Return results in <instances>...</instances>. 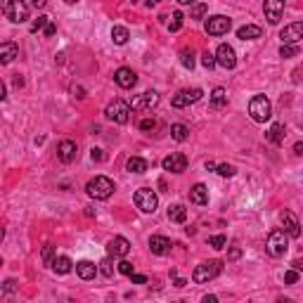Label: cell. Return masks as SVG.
<instances>
[{
  "label": "cell",
  "instance_id": "8d00e7d4",
  "mask_svg": "<svg viewBox=\"0 0 303 303\" xmlns=\"http://www.w3.org/2000/svg\"><path fill=\"white\" fill-rule=\"evenodd\" d=\"M296 54H299V45H282L280 48V57H284V59H292Z\"/></svg>",
  "mask_w": 303,
  "mask_h": 303
},
{
  "label": "cell",
  "instance_id": "d590c367",
  "mask_svg": "<svg viewBox=\"0 0 303 303\" xmlns=\"http://www.w3.org/2000/svg\"><path fill=\"white\" fill-rule=\"evenodd\" d=\"M216 173L223 175V178H232V175L237 173V168H235L232 163H220V166L216 168Z\"/></svg>",
  "mask_w": 303,
  "mask_h": 303
},
{
  "label": "cell",
  "instance_id": "603a6c76",
  "mask_svg": "<svg viewBox=\"0 0 303 303\" xmlns=\"http://www.w3.org/2000/svg\"><path fill=\"white\" fill-rule=\"evenodd\" d=\"M14 57H19V45L17 43H2L0 45V64H10Z\"/></svg>",
  "mask_w": 303,
  "mask_h": 303
},
{
  "label": "cell",
  "instance_id": "b9f144b4",
  "mask_svg": "<svg viewBox=\"0 0 303 303\" xmlns=\"http://www.w3.org/2000/svg\"><path fill=\"white\" fill-rule=\"evenodd\" d=\"M299 282V270H287L284 272V284H296Z\"/></svg>",
  "mask_w": 303,
  "mask_h": 303
},
{
  "label": "cell",
  "instance_id": "816d5d0a",
  "mask_svg": "<svg viewBox=\"0 0 303 303\" xmlns=\"http://www.w3.org/2000/svg\"><path fill=\"white\" fill-rule=\"evenodd\" d=\"M294 152H296L299 156H303V142H296V145H294Z\"/></svg>",
  "mask_w": 303,
  "mask_h": 303
},
{
  "label": "cell",
  "instance_id": "ee69618b",
  "mask_svg": "<svg viewBox=\"0 0 303 303\" xmlns=\"http://www.w3.org/2000/svg\"><path fill=\"white\" fill-rule=\"evenodd\" d=\"M90 156H93V161H104V152L98 150V147H95V150L90 152Z\"/></svg>",
  "mask_w": 303,
  "mask_h": 303
},
{
  "label": "cell",
  "instance_id": "74e56055",
  "mask_svg": "<svg viewBox=\"0 0 303 303\" xmlns=\"http://www.w3.org/2000/svg\"><path fill=\"white\" fill-rule=\"evenodd\" d=\"M225 244H227V237H225V235L208 237V247H213V249H225Z\"/></svg>",
  "mask_w": 303,
  "mask_h": 303
},
{
  "label": "cell",
  "instance_id": "f5cc1de1",
  "mask_svg": "<svg viewBox=\"0 0 303 303\" xmlns=\"http://www.w3.org/2000/svg\"><path fill=\"white\" fill-rule=\"evenodd\" d=\"M7 98V88H5V83H0V100Z\"/></svg>",
  "mask_w": 303,
  "mask_h": 303
},
{
  "label": "cell",
  "instance_id": "e0dca14e",
  "mask_svg": "<svg viewBox=\"0 0 303 303\" xmlns=\"http://www.w3.org/2000/svg\"><path fill=\"white\" fill-rule=\"evenodd\" d=\"M107 253L111 258H123L130 253V242L126 237H114L107 244Z\"/></svg>",
  "mask_w": 303,
  "mask_h": 303
},
{
  "label": "cell",
  "instance_id": "cb8c5ba5",
  "mask_svg": "<svg viewBox=\"0 0 303 303\" xmlns=\"http://www.w3.org/2000/svg\"><path fill=\"white\" fill-rule=\"evenodd\" d=\"M265 140L272 145H282L284 142V123H272L270 130L265 133Z\"/></svg>",
  "mask_w": 303,
  "mask_h": 303
},
{
  "label": "cell",
  "instance_id": "ba28073f",
  "mask_svg": "<svg viewBox=\"0 0 303 303\" xmlns=\"http://www.w3.org/2000/svg\"><path fill=\"white\" fill-rule=\"evenodd\" d=\"M128 104H130V109H135V111H150V109H154L159 104V93L147 90V93H142V95H135Z\"/></svg>",
  "mask_w": 303,
  "mask_h": 303
},
{
  "label": "cell",
  "instance_id": "5b68a950",
  "mask_svg": "<svg viewBox=\"0 0 303 303\" xmlns=\"http://www.w3.org/2000/svg\"><path fill=\"white\" fill-rule=\"evenodd\" d=\"M2 14L14 24H22L29 19V5L22 2V0H10V2H5L2 5Z\"/></svg>",
  "mask_w": 303,
  "mask_h": 303
},
{
  "label": "cell",
  "instance_id": "3957f363",
  "mask_svg": "<svg viewBox=\"0 0 303 303\" xmlns=\"http://www.w3.org/2000/svg\"><path fill=\"white\" fill-rule=\"evenodd\" d=\"M114 190H116V187H114V183L109 180L107 175H98V178H93V180L86 185V192L93 197V199H109V197L114 195Z\"/></svg>",
  "mask_w": 303,
  "mask_h": 303
},
{
  "label": "cell",
  "instance_id": "7dc6e473",
  "mask_svg": "<svg viewBox=\"0 0 303 303\" xmlns=\"http://www.w3.org/2000/svg\"><path fill=\"white\" fill-rule=\"evenodd\" d=\"M130 280H133V284H145V282H147V277H145V275H133Z\"/></svg>",
  "mask_w": 303,
  "mask_h": 303
},
{
  "label": "cell",
  "instance_id": "6da1fadb",
  "mask_svg": "<svg viewBox=\"0 0 303 303\" xmlns=\"http://www.w3.org/2000/svg\"><path fill=\"white\" fill-rule=\"evenodd\" d=\"M287 249H289V235L282 227L272 230L270 235H268V239H265V251L270 253L272 258H280V256L287 253Z\"/></svg>",
  "mask_w": 303,
  "mask_h": 303
},
{
  "label": "cell",
  "instance_id": "2e32d148",
  "mask_svg": "<svg viewBox=\"0 0 303 303\" xmlns=\"http://www.w3.org/2000/svg\"><path fill=\"white\" fill-rule=\"evenodd\" d=\"M114 81H116L119 88L130 90V88L138 83V74H135L133 69H128V66H121V69H116V74H114Z\"/></svg>",
  "mask_w": 303,
  "mask_h": 303
},
{
  "label": "cell",
  "instance_id": "4fadbf2b",
  "mask_svg": "<svg viewBox=\"0 0 303 303\" xmlns=\"http://www.w3.org/2000/svg\"><path fill=\"white\" fill-rule=\"evenodd\" d=\"M282 45H299V41H303V22H294L289 26H284L280 31Z\"/></svg>",
  "mask_w": 303,
  "mask_h": 303
},
{
  "label": "cell",
  "instance_id": "9a60e30c",
  "mask_svg": "<svg viewBox=\"0 0 303 303\" xmlns=\"http://www.w3.org/2000/svg\"><path fill=\"white\" fill-rule=\"evenodd\" d=\"M263 12H265V19H268V24H280L282 14H284V2L282 0H265L263 2Z\"/></svg>",
  "mask_w": 303,
  "mask_h": 303
},
{
  "label": "cell",
  "instance_id": "ab89813d",
  "mask_svg": "<svg viewBox=\"0 0 303 303\" xmlns=\"http://www.w3.org/2000/svg\"><path fill=\"white\" fill-rule=\"evenodd\" d=\"M202 64H204V69H213V66L218 64V62H216V54L204 52V54H202Z\"/></svg>",
  "mask_w": 303,
  "mask_h": 303
},
{
  "label": "cell",
  "instance_id": "db71d44e",
  "mask_svg": "<svg viewBox=\"0 0 303 303\" xmlns=\"http://www.w3.org/2000/svg\"><path fill=\"white\" fill-rule=\"evenodd\" d=\"M216 168H218V166L213 161H206V171H216Z\"/></svg>",
  "mask_w": 303,
  "mask_h": 303
},
{
  "label": "cell",
  "instance_id": "60d3db41",
  "mask_svg": "<svg viewBox=\"0 0 303 303\" xmlns=\"http://www.w3.org/2000/svg\"><path fill=\"white\" fill-rule=\"evenodd\" d=\"M119 272H121V275H128V277H133V275H135V270H133V263H128V260H119Z\"/></svg>",
  "mask_w": 303,
  "mask_h": 303
},
{
  "label": "cell",
  "instance_id": "bcb514c9",
  "mask_svg": "<svg viewBox=\"0 0 303 303\" xmlns=\"http://www.w3.org/2000/svg\"><path fill=\"white\" fill-rule=\"evenodd\" d=\"M14 289H17V282H14V280H7L5 284H2V292H5V294L14 292Z\"/></svg>",
  "mask_w": 303,
  "mask_h": 303
},
{
  "label": "cell",
  "instance_id": "44dd1931",
  "mask_svg": "<svg viewBox=\"0 0 303 303\" xmlns=\"http://www.w3.org/2000/svg\"><path fill=\"white\" fill-rule=\"evenodd\" d=\"M76 272H78V277H81V280H95V275H98V265H95V263H90V260H78V263H76Z\"/></svg>",
  "mask_w": 303,
  "mask_h": 303
},
{
  "label": "cell",
  "instance_id": "5bb4252c",
  "mask_svg": "<svg viewBox=\"0 0 303 303\" xmlns=\"http://www.w3.org/2000/svg\"><path fill=\"white\" fill-rule=\"evenodd\" d=\"M280 220H282V230H284V232H287L292 239L301 237V223H299V218L294 216L292 211H282Z\"/></svg>",
  "mask_w": 303,
  "mask_h": 303
},
{
  "label": "cell",
  "instance_id": "8fae6325",
  "mask_svg": "<svg viewBox=\"0 0 303 303\" xmlns=\"http://www.w3.org/2000/svg\"><path fill=\"white\" fill-rule=\"evenodd\" d=\"M216 62L223 69H235L237 66V54H235V48L227 43H220L216 50Z\"/></svg>",
  "mask_w": 303,
  "mask_h": 303
},
{
  "label": "cell",
  "instance_id": "4316f807",
  "mask_svg": "<svg viewBox=\"0 0 303 303\" xmlns=\"http://www.w3.org/2000/svg\"><path fill=\"white\" fill-rule=\"evenodd\" d=\"M168 220H173V223H185L187 220V208L183 204H173L168 208Z\"/></svg>",
  "mask_w": 303,
  "mask_h": 303
},
{
  "label": "cell",
  "instance_id": "30bf717a",
  "mask_svg": "<svg viewBox=\"0 0 303 303\" xmlns=\"http://www.w3.org/2000/svg\"><path fill=\"white\" fill-rule=\"evenodd\" d=\"M202 88H192V90H180L178 95H175L173 100H171V104H173L175 109H183V107H190V104H195V102H199L202 100Z\"/></svg>",
  "mask_w": 303,
  "mask_h": 303
},
{
  "label": "cell",
  "instance_id": "f1b7e54d",
  "mask_svg": "<svg viewBox=\"0 0 303 303\" xmlns=\"http://www.w3.org/2000/svg\"><path fill=\"white\" fill-rule=\"evenodd\" d=\"M126 171H130V173H145L147 171V161L140 159V156H130L128 163H126Z\"/></svg>",
  "mask_w": 303,
  "mask_h": 303
},
{
  "label": "cell",
  "instance_id": "7402d4cb",
  "mask_svg": "<svg viewBox=\"0 0 303 303\" xmlns=\"http://www.w3.org/2000/svg\"><path fill=\"white\" fill-rule=\"evenodd\" d=\"M260 36H263V29L256 26V24H247V26L237 29V38H242V41H256Z\"/></svg>",
  "mask_w": 303,
  "mask_h": 303
},
{
  "label": "cell",
  "instance_id": "f6af8a7d",
  "mask_svg": "<svg viewBox=\"0 0 303 303\" xmlns=\"http://www.w3.org/2000/svg\"><path fill=\"white\" fill-rule=\"evenodd\" d=\"M239 256H242V249H239V247H232L230 253H227V260H237Z\"/></svg>",
  "mask_w": 303,
  "mask_h": 303
},
{
  "label": "cell",
  "instance_id": "484cf974",
  "mask_svg": "<svg viewBox=\"0 0 303 303\" xmlns=\"http://www.w3.org/2000/svg\"><path fill=\"white\" fill-rule=\"evenodd\" d=\"M71 268H74V263H71V258H66V256H57L52 263V270L57 275H66V272H71Z\"/></svg>",
  "mask_w": 303,
  "mask_h": 303
},
{
  "label": "cell",
  "instance_id": "8992f818",
  "mask_svg": "<svg viewBox=\"0 0 303 303\" xmlns=\"http://www.w3.org/2000/svg\"><path fill=\"white\" fill-rule=\"evenodd\" d=\"M135 206L140 208L142 213H154V211H156V206H159V197H156L154 190L142 187V190L135 192Z\"/></svg>",
  "mask_w": 303,
  "mask_h": 303
},
{
  "label": "cell",
  "instance_id": "7a4b0ae2",
  "mask_svg": "<svg viewBox=\"0 0 303 303\" xmlns=\"http://www.w3.org/2000/svg\"><path fill=\"white\" fill-rule=\"evenodd\" d=\"M220 272H223V260H206V263H202V265L195 268L192 280H195L197 284H206V282L216 280Z\"/></svg>",
  "mask_w": 303,
  "mask_h": 303
},
{
  "label": "cell",
  "instance_id": "7bdbcfd3",
  "mask_svg": "<svg viewBox=\"0 0 303 303\" xmlns=\"http://www.w3.org/2000/svg\"><path fill=\"white\" fill-rule=\"evenodd\" d=\"M154 126H156V121L154 119H142L140 121V130H152Z\"/></svg>",
  "mask_w": 303,
  "mask_h": 303
},
{
  "label": "cell",
  "instance_id": "ac0fdd59",
  "mask_svg": "<svg viewBox=\"0 0 303 303\" xmlns=\"http://www.w3.org/2000/svg\"><path fill=\"white\" fill-rule=\"evenodd\" d=\"M76 152H78V147H76L74 140H62L59 145H57V156H59V161H62V163H71V161H74Z\"/></svg>",
  "mask_w": 303,
  "mask_h": 303
},
{
  "label": "cell",
  "instance_id": "ffe728a7",
  "mask_svg": "<svg viewBox=\"0 0 303 303\" xmlns=\"http://www.w3.org/2000/svg\"><path fill=\"white\" fill-rule=\"evenodd\" d=\"M190 202L197 206H206L208 204V187L202 183H197L192 190H190Z\"/></svg>",
  "mask_w": 303,
  "mask_h": 303
},
{
  "label": "cell",
  "instance_id": "d6986e66",
  "mask_svg": "<svg viewBox=\"0 0 303 303\" xmlns=\"http://www.w3.org/2000/svg\"><path fill=\"white\" fill-rule=\"evenodd\" d=\"M171 239L168 237H161V235H154L150 237V249L154 256H166V253H171Z\"/></svg>",
  "mask_w": 303,
  "mask_h": 303
},
{
  "label": "cell",
  "instance_id": "7c38bea8",
  "mask_svg": "<svg viewBox=\"0 0 303 303\" xmlns=\"http://www.w3.org/2000/svg\"><path fill=\"white\" fill-rule=\"evenodd\" d=\"M161 166L163 171H168V173H183V171H187V156L183 152H173V154H168L163 159Z\"/></svg>",
  "mask_w": 303,
  "mask_h": 303
},
{
  "label": "cell",
  "instance_id": "11a10c76",
  "mask_svg": "<svg viewBox=\"0 0 303 303\" xmlns=\"http://www.w3.org/2000/svg\"><path fill=\"white\" fill-rule=\"evenodd\" d=\"M173 284H175V287H178V289H180V287H185V284H187V282H185V280H180V277H178V280H175Z\"/></svg>",
  "mask_w": 303,
  "mask_h": 303
},
{
  "label": "cell",
  "instance_id": "d4e9b609",
  "mask_svg": "<svg viewBox=\"0 0 303 303\" xmlns=\"http://www.w3.org/2000/svg\"><path fill=\"white\" fill-rule=\"evenodd\" d=\"M225 104H227L225 88H213V93H211V107H213V109H223Z\"/></svg>",
  "mask_w": 303,
  "mask_h": 303
},
{
  "label": "cell",
  "instance_id": "52a82bcc",
  "mask_svg": "<svg viewBox=\"0 0 303 303\" xmlns=\"http://www.w3.org/2000/svg\"><path fill=\"white\" fill-rule=\"evenodd\" d=\"M104 114H107V119L114 121V123H128V119H130V104H128V102H123V100H114V102H109V104H107Z\"/></svg>",
  "mask_w": 303,
  "mask_h": 303
},
{
  "label": "cell",
  "instance_id": "f907efd6",
  "mask_svg": "<svg viewBox=\"0 0 303 303\" xmlns=\"http://www.w3.org/2000/svg\"><path fill=\"white\" fill-rule=\"evenodd\" d=\"M292 268H294V270H299V272H303V258H296V260H294Z\"/></svg>",
  "mask_w": 303,
  "mask_h": 303
},
{
  "label": "cell",
  "instance_id": "c3c4849f",
  "mask_svg": "<svg viewBox=\"0 0 303 303\" xmlns=\"http://www.w3.org/2000/svg\"><path fill=\"white\" fill-rule=\"evenodd\" d=\"M54 33H57V26H54L52 22H50V24H48V29H45V36L50 38V36H54Z\"/></svg>",
  "mask_w": 303,
  "mask_h": 303
},
{
  "label": "cell",
  "instance_id": "f35d334b",
  "mask_svg": "<svg viewBox=\"0 0 303 303\" xmlns=\"http://www.w3.org/2000/svg\"><path fill=\"white\" fill-rule=\"evenodd\" d=\"M100 272H102L104 277H111V275H114V263H111V258H104L100 263Z\"/></svg>",
  "mask_w": 303,
  "mask_h": 303
},
{
  "label": "cell",
  "instance_id": "9c48e42d",
  "mask_svg": "<svg viewBox=\"0 0 303 303\" xmlns=\"http://www.w3.org/2000/svg\"><path fill=\"white\" fill-rule=\"evenodd\" d=\"M230 26H232V22L225 14H213V17L206 19V33L208 36H225L230 31Z\"/></svg>",
  "mask_w": 303,
  "mask_h": 303
},
{
  "label": "cell",
  "instance_id": "277c9868",
  "mask_svg": "<svg viewBox=\"0 0 303 303\" xmlns=\"http://www.w3.org/2000/svg\"><path fill=\"white\" fill-rule=\"evenodd\" d=\"M249 114H251V119L256 121V123H265V121L272 116L270 100L265 98V95H256V98H251V102H249Z\"/></svg>",
  "mask_w": 303,
  "mask_h": 303
},
{
  "label": "cell",
  "instance_id": "83f0119b",
  "mask_svg": "<svg viewBox=\"0 0 303 303\" xmlns=\"http://www.w3.org/2000/svg\"><path fill=\"white\" fill-rule=\"evenodd\" d=\"M171 138H173L175 142H185L190 138V128H187L185 123H173V126H171Z\"/></svg>",
  "mask_w": 303,
  "mask_h": 303
},
{
  "label": "cell",
  "instance_id": "681fc988",
  "mask_svg": "<svg viewBox=\"0 0 303 303\" xmlns=\"http://www.w3.org/2000/svg\"><path fill=\"white\" fill-rule=\"evenodd\" d=\"M202 303H218V296H213V294H206L204 299H202Z\"/></svg>",
  "mask_w": 303,
  "mask_h": 303
},
{
  "label": "cell",
  "instance_id": "836d02e7",
  "mask_svg": "<svg viewBox=\"0 0 303 303\" xmlns=\"http://www.w3.org/2000/svg\"><path fill=\"white\" fill-rule=\"evenodd\" d=\"M180 62H183L185 69L192 71V69H195V52H192V50H183V52H180Z\"/></svg>",
  "mask_w": 303,
  "mask_h": 303
},
{
  "label": "cell",
  "instance_id": "1f68e13d",
  "mask_svg": "<svg viewBox=\"0 0 303 303\" xmlns=\"http://www.w3.org/2000/svg\"><path fill=\"white\" fill-rule=\"evenodd\" d=\"M54 258H57V256H54V247L52 244H45L43 251H41V260H43L45 265H52Z\"/></svg>",
  "mask_w": 303,
  "mask_h": 303
},
{
  "label": "cell",
  "instance_id": "f546056e",
  "mask_svg": "<svg viewBox=\"0 0 303 303\" xmlns=\"http://www.w3.org/2000/svg\"><path fill=\"white\" fill-rule=\"evenodd\" d=\"M128 38H130V33H128L126 26H114V29H111V41H114L116 45H126L128 43Z\"/></svg>",
  "mask_w": 303,
  "mask_h": 303
},
{
  "label": "cell",
  "instance_id": "4dcf8cb0",
  "mask_svg": "<svg viewBox=\"0 0 303 303\" xmlns=\"http://www.w3.org/2000/svg\"><path fill=\"white\" fill-rule=\"evenodd\" d=\"M206 12H208V5H206V2H195V5L190 7V17H192V19H204Z\"/></svg>",
  "mask_w": 303,
  "mask_h": 303
},
{
  "label": "cell",
  "instance_id": "d6a6232c",
  "mask_svg": "<svg viewBox=\"0 0 303 303\" xmlns=\"http://www.w3.org/2000/svg\"><path fill=\"white\" fill-rule=\"evenodd\" d=\"M48 24H50V17H45V14H41L38 19H33V24H31V33L45 31V29H48Z\"/></svg>",
  "mask_w": 303,
  "mask_h": 303
},
{
  "label": "cell",
  "instance_id": "e575fe53",
  "mask_svg": "<svg viewBox=\"0 0 303 303\" xmlns=\"http://www.w3.org/2000/svg\"><path fill=\"white\" fill-rule=\"evenodd\" d=\"M183 12L178 10V12H173V17H171V24H168V29H171V31H180V29H183Z\"/></svg>",
  "mask_w": 303,
  "mask_h": 303
}]
</instances>
